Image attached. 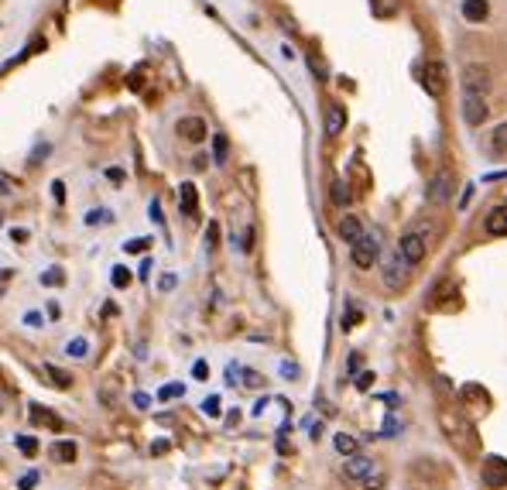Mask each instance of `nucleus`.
<instances>
[{
    "label": "nucleus",
    "mask_w": 507,
    "mask_h": 490,
    "mask_svg": "<svg viewBox=\"0 0 507 490\" xmlns=\"http://www.w3.org/2000/svg\"><path fill=\"white\" fill-rule=\"evenodd\" d=\"M349 258H353V264H357L360 271H371L377 264V258H380V237H377V233H364V237L353 244Z\"/></svg>",
    "instance_id": "f257e3e1"
},
{
    "label": "nucleus",
    "mask_w": 507,
    "mask_h": 490,
    "mask_svg": "<svg viewBox=\"0 0 507 490\" xmlns=\"http://www.w3.org/2000/svg\"><path fill=\"white\" fill-rule=\"evenodd\" d=\"M425 251H428V240H425V233L422 230H408V233H401V240H398V254L411 268H418L422 260H425Z\"/></svg>",
    "instance_id": "f03ea898"
},
{
    "label": "nucleus",
    "mask_w": 507,
    "mask_h": 490,
    "mask_svg": "<svg viewBox=\"0 0 507 490\" xmlns=\"http://www.w3.org/2000/svg\"><path fill=\"white\" fill-rule=\"evenodd\" d=\"M459 82H463V93H487L490 86H494V76H490V65H483V62H470L466 69H463V76H459Z\"/></svg>",
    "instance_id": "7ed1b4c3"
},
{
    "label": "nucleus",
    "mask_w": 507,
    "mask_h": 490,
    "mask_svg": "<svg viewBox=\"0 0 507 490\" xmlns=\"http://www.w3.org/2000/svg\"><path fill=\"white\" fill-rule=\"evenodd\" d=\"M446 82H449V73L442 62H425L422 65V89H425L432 100H439L446 93Z\"/></svg>",
    "instance_id": "20e7f679"
},
{
    "label": "nucleus",
    "mask_w": 507,
    "mask_h": 490,
    "mask_svg": "<svg viewBox=\"0 0 507 490\" xmlns=\"http://www.w3.org/2000/svg\"><path fill=\"white\" fill-rule=\"evenodd\" d=\"M487 117H490V106H487L480 93H463V120L470 127H480Z\"/></svg>",
    "instance_id": "39448f33"
},
{
    "label": "nucleus",
    "mask_w": 507,
    "mask_h": 490,
    "mask_svg": "<svg viewBox=\"0 0 507 490\" xmlns=\"http://www.w3.org/2000/svg\"><path fill=\"white\" fill-rule=\"evenodd\" d=\"M449 199H453V179H449L446 172H439V175L425 185V203H432V206H446Z\"/></svg>",
    "instance_id": "423d86ee"
},
{
    "label": "nucleus",
    "mask_w": 507,
    "mask_h": 490,
    "mask_svg": "<svg viewBox=\"0 0 507 490\" xmlns=\"http://www.w3.org/2000/svg\"><path fill=\"white\" fill-rule=\"evenodd\" d=\"M175 130H179V137H186V141H192V144H203V141L210 137L203 117H182V120L175 124Z\"/></svg>",
    "instance_id": "0eeeda50"
},
{
    "label": "nucleus",
    "mask_w": 507,
    "mask_h": 490,
    "mask_svg": "<svg viewBox=\"0 0 507 490\" xmlns=\"http://www.w3.org/2000/svg\"><path fill=\"white\" fill-rule=\"evenodd\" d=\"M483 484L487 487H507V460L490 456L487 466H483Z\"/></svg>",
    "instance_id": "6e6552de"
},
{
    "label": "nucleus",
    "mask_w": 507,
    "mask_h": 490,
    "mask_svg": "<svg viewBox=\"0 0 507 490\" xmlns=\"http://www.w3.org/2000/svg\"><path fill=\"white\" fill-rule=\"evenodd\" d=\"M49 456H52L55 463H76V456H79V446H76L72 439H55L52 449H49Z\"/></svg>",
    "instance_id": "1a4fd4ad"
},
{
    "label": "nucleus",
    "mask_w": 507,
    "mask_h": 490,
    "mask_svg": "<svg viewBox=\"0 0 507 490\" xmlns=\"http://www.w3.org/2000/svg\"><path fill=\"white\" fill-rule=\"evenodd\" d=\"M408 268H411V264H408V260H404V258H401V254H398V251H394L391 258L384 260V275H387V284L394 288V284H401V282H404V275H408Z\"/></svg>",
    "instance_id": "9d476101"
},
{
    "label": "nucleus",
    "mask_w": 507,
    "mask_h": 490,
    "mask_svg": "<svg viewBox=\"0 0 507 490\" xmlns=\"http://www.w3.org/2000/svg\"><path fill=\"white\" fill-rule=\"evenodd\" d=\"M377 466L367 460V456H349L347 460V466H343V473H347L349 480H367L371 473H374Z\"/></svg>",
    "instance_id": "9b49d317"
},
{
    "label": "nucleus",
    "mask_w": 507,
    "mask_h": 490,
    "mask_svg": "<svg viewBox=\"0 0 507 490\" xmlns=\"http://www.w3.org/2000/svg\"><path fill=\"white\" fill-rule=\"evenodd\" d=\"M487 233L490 237H507V206H494L487 213Z\"/></svg>",
    "instance_id": "f8f14e48"
},
{
    "label": "nucleus",
    "mask_w": 507,
    "mask_h": 490,
    "mask_svg": "<svg viewBox=\"0 0 507 490\" xmlns=\"http://www.w3.org/2000/svg\"><path fill=\"white\" fill-rule=\"evenodd\" d=\"M343 127H347V110H343L340 103L326 106V134H329V137H336Z\"/></svg>",
    "instance_id": "ddd939ff"
},
{
    "label": "nucleus",
    "mask_w": 507,
    "mask_h": 490,
    "mask_svg": "<svg viewBox=\"0 0 507 490\" xmlns=\"http://www.w3.org/2000/svg\"><path fill=\"white\" fill-rule=\"evenodd\" d=\"M487 14H490V4H487V0H463V18H466L470 25L487 21Z\"/></svg>",
    "instance_id": "4468645a"
},
{
    "label": "nucleus",
    "mask_w": 507,
    "mask_h": 490,
    "mask_svg": "<svg viewBox=\"0 0 507 490\" xmlns=\"http://www.w3.org/2000/svg\"><path fill=\"white\" fill-rule=\"evenodd\" d=\"M340 237H343L347 244H357V240L364 237V223H360L357 216H343V220H340Z\"/></svg>",
    "instance_id": "2eb2a0df"
},
{
    "label": "nucleus",
    "mask_w": 507,
    "mask_h": 490,
    "mask_svg": "<svg viewBox=\"0 0 507 490\" xmlns=\"http://www.w3.org/2000/svg\"><path fill=\"white\" fill-rule=\"evenodd\" d=\"M490 155L507 158V124H497L490 134Z\"/></svg>",
    "instance_id": "dca6fc26"
},
{
    "label": "nucleus",
    "mask_w": 507,
    "mask_h": 490,
    "mask_svg": "<svg viewBox=\"0 0 507 490\" xmlns=\"http://www.w3.org/2000/svg\"><path fill=\"white\" fill-rule=\"evenodd\" d=\"M333 446H336V453H340V456H357V446H360V442H357V439L349 436V432H336V436H333Z\"/></svg>",
    "instance_id": "f3484780"
},
{
    "label": "nucleus",
    "mask_w": 507,
    "mask_h": 490,
    "mask_svg": "<svg viewBox=\"0 0 507 490\" xmlns=\"http://www.w3.org/2000/svg\"><path fill=\"white\" fill-rule=\"evenodd\" d=\"M179 192H182V213H186V216H192V213H195V206H199V192H195V185H192V182H182V189H179Z\"/></svg>",
    "instance_id": "a211bd4d"
},
{
    "label": "nucleus",
    "mask_w": 507,
    "mask_h": 490,
    "mask_svg": "<svg viewBox=\"0 0 507 490\" xmlns=\"http://www.w3.org/2000/svg\"><path fill=\"white\" fill-rule=\"evenodd\" d=\"M31 418H34L38 425H49V429H58V425H62V418H58V415H49V408H41V405H31Z\"/></svg>",
    "instance_id": "6ab92c4d"
},
{
    "label": "nucleus",
    "mask_w": 507,
    "mask_h": 490,
    "mask_svg": "<svg viewBox=\"0 0 507 490\" xmlns=\"http://www.w3.org/2000/svg\"><path fill=\"white\" fill-rule=\"evenodd\" d=\"M65 353H69L72 360H86V357H89V343H86L82 336H76V339L65 343Z\"/></svg>",
    "instance_id": "aec40b11"
},
{
    "label": "nucleus",
    "mask_w": 507,
    "mask_h": 490,
    "mask_svg": "<svg viewBox=\"0 0 507 490\" xmlns=\"http://www.w3.org/2000/svg\"><path fill=\"white\" fill-rule=\"evenodd\" d=\"M213 158H216V165H226V158H230V141L223 134L213 137Z\"/></svg>",
    "instance_id": "412c9836"
},
{
    "label": "nucleus",
    "mask_w": 507,
    "mask_h": 490,
    "mask_svg": "<svg viewBox=\"0 0 507 490\" xmlns=\"http://www.w3.org/2000/svg\"><path fill=\"white\" fill-rule=\"evenodd\" d=\"M45 374L55 381V387H72V374H65V370H62V367H55V363H49V367H45Z\"/></svg>",
    "instance_id": "4be33fe9"
},
{
    "label": "nucleus",
    "mask_w": 507,
    "mask_h": 490,
    "mask_svg": "<svg viewBox=\"0 0 507 490\" xmlns=\"http://www.w3.org/2000/svg\"><path fill=\"white\" fill-rule=\"evenodd\" d=\"M14 446H18L25 456H34V453H38V439L34 436H14Z\"/></svg>",
    "instance_id": "5701e85b"
},
{
    "label": "nucleus",
    "mask_w": 507,
    "mask_h": 490,
    "mask_svg": "<svg viewBox=\"0 0 507 490\" xmlns=\"http://www.w3.org/2000/svg\"><path fill=\"white\" fill-rule=\"evenodd\" d=\"M148 247H151V240H148V237H134V240H127V244H124V251H127V254H144Z\"/></svg>",
    "instance_id": "b1692460"
},
{
    "label": "nucleus",
    "mask_w": 507,
    "mask_h": 490,
    "mask_svg": "<svg viewBox=\"0 0 507 490\" xmlns=\"http://www.w3.org/2000/svg\"><path fill=\"white\" fill-rule=\"evenodd\" d=\"M333 203H336V206H347L349 203V189L343 182H333Z\"/></svg>",
    "instance_id": "393cba45"
},
{
    "label": "nucleus",
    "mask_w": 507,
    "mask_h": 490,
    "mask_svg": "<svg viewBox=\"0 0 507 490\" xmlns=\"http://www.w3.org/2000/svg\"><path fill=\"white\" fill-rule=\"evenodd\" d=\"M182 394H186V384H168V387H161L158 391L161 401H172V398H182Z\"/></svg>",
    "instance_id": "a878e982"
},
{
    "label": "nucleus",
    "mask_w": 507,
    "mask_h": 490,
    "mask_svg": "<svg viewBox=\"0 0 507 490\" xmlns=\"http://www.w3.org/2000/svg\"><path fill=\"white\" fill-rule=\"evenodd\" d=\"M107 220H113V213H110V209H93V213L86 216V223H89V227H100V223H107Z\"/></svg>",
    "instance_id": "bb28decb"
},
{
    "label": "nucleus",
    "mask_w": 507,
    "mask_h": 490,
    "mask_svg": "<svg viewBox=\"0 0 507 490\" xmlns=\"http://www.w3.org/2000/svg\"><path fill=\"white\" fill-rule=\"evenodd\" d=\"M65 282V275H62V268H49L45 275H41V284H62Z\"/></svg>",
    "instance_id": "cd10ccee"
},
{
    "label": "nucleus",
    "mask_w": 507,
    "mask_h": 490,
    "mask_svg": "<svg viewBox=\"0 0 507 490\" xmlns=\"http://www.w3.org/2000/svg\"><path fill=\"white\" fill-rule=\"evenodd\" d=\"M360 484H364L367 490H380V487H384V473H380V470H374V473H371L367 480H360Z\"/></svg>",
    "instance_id": "c85d7f7f"
},
{
    "label": "nucleus",
    "mask_w": 507,
    "mask_h": 490,
    "mask_svg": "<svg viewBox=\"0 0 507 490\" xmlns=\"http://www.w3.org/2000/svg\"><path fill=\"white\" fill-rule=\"evenodd\" d=\"M34 487H38V470H31V473H25L18 480V490H34Z\"/></svg>",
    "instance_id": "c756f323"
},
{
    "label": "nucleus",
    "mask_w": 507,
    "mask_h": 490,
    "mask_svg": "<svg viewBox=\"0 0 507 490\" xmlns=\"http://www.w3.org/2000/svg\"><path fill=\"white\" fill-rule=\"evenodd\" d=\"M113 284H117V288H127V284H131V271H127V268H113Z\"/></svg>",
    "instance_id": "7c9ffc66"
},
{
    "label": "nucleus",
    "mask_w": 507,
    "mask_h": 490,
    "mask_svg": "<svg viewBox=\"0 0 507 490\" xmlns=\"http://www.w3.org/2000/svg\"><path fill=\"white\" fill-rule=\"evenodd\" d=\"M203 412L210 415V418H219V398H216V394H210V398L203 401Z\"/></svg>",
    "instance_id": "2f4dec72"
},
{
    "label": "nucleus",
    "mask_w": 507,
    "mask_h": 490,
    "mask_svg": "<svg viewBox=\"0 0 507 490\" xmlns=\"http://www.w3.org/2000/svg\"><path fill=\"white\" fill-rule=\"evenodd\" d=\"M192 377H195V381H206V377H210V363L195 360V363H192Z\"/></svg>",
    "instance_id": "473e14b6"
},
{
    "label": "nucleus",
    "mask_w": 507,
    "mask_h": 490,
    "mask_svg": "<svg viewBox=\"0 0 507 490\" xmlns=\"http://www.w3.org/2000/svg\"><path fill=\"white\" fill-rule=\"evenodd\" d=\"M357 322H360V309H353V306H349L347 319H343V329H349V326H357Z\"/></svg>",
    "instance_id": "72a5a7b5"
},
{
    "label": "nucleus",
    "mask_w": 507,
    "mask_h": 490,
    "mask_svg": "<svg viewBox=\"0 0 507 490\" xmlns=\"http://www.w3.org/2000/svg\"><path fill=\"white\" fill-rule=\"evenodd\" d=\"M52 196H55V203H65V185L62 182H52Z\"/></svg>",
    "instance_id": "f704fd0d"
},
{
    "label": "nucleus",
    "mask_w": 507,
    "mask_h": 490,
    "mask_svg": "<svg viewBox=\"0 0 507 490\" xmlns=\"http://www.w3.org/2000/svg\"><path fill=\"white\" fill-rule=\"evenodd\" d=\"M25 326L38 329V326H41V315H38V312H25Z\"/></svg>",
    "instance_id": "c9c22d12"
},
{
    "label": "nucleus",
    "mask_w": 507,
    "mask_h": 490,
    "mask_svg": "<svg viewBox=\"0 0 507 490\" xmlns=\"http://www.w3.org/2000/svg\"><path fill=\"white\" fill-rule=\"evenodd\" d=\"M371 384H374V374H360V377H357V387H360V391H371Z\"/></svg>",
    "instance_id": "e433bc0d"
},
{
    "label": "nucleus",
    "mask_w": 507,
    "mask_h": 490,
    "mask_svg": "<svg viewBox=\"0 0 507 490\" xmlns=\"http://www.w3.org/2000/svg\"><path fill=\"white\" fill-rule=\"evenodd\" d=\"M45 312H49V319H62V306H58V302H49Z\"/></svg>",
    "instance_id": "4c0bfd02"
},
{
    "label": "nucleus",
    "mask_w": 507,
    "mask_h": 490,
    "mask_svg": "<svg viewBox=\"0 0 507 490\" xmlns=\"http://www.w3.org/2000/svg\"><path fill=\"white\" fill-rule=\"evenodd\" d=\"M134 405H137V408H148V405H151V398H148V394H141V391H137V394H134Z\"/></svg>",
    "instance_id": "58836bf2"
},
{
    "label": "nucleus",
    "mask_w": 507,
    "mask_h": 490,
    "mask_svg": "<svg viewBox=\"0 0 507 490\" xmlns=\"http://www.w3.org/2000/svg\"><path fill=\"white\" fill-rule=\"evenodd\" d=\"M158 288H161V291H172V288H175V275H168V278H161V282H158Z\"/></svg>",
    "instance_id": "ea45409f"
},
{
    "label": "nucleus",
    "mask_w": 507,
    "mask_h": 490,
    "mask_svg": "<svg viewBox=\"0 0 507 490\" xmlns=\"http://www.w3.org/2000/svg\"><path fill=\"white\" fill-rule=\"evenodd\" d=\"M281 374H288V377H298V367H295V363H281Z\"/></svg>",
    "instance_id": "a19ab883"
},
{
    "label": "nucleus",
    "mask_w": 507,
    "mask_h": 490,
    "mask_svg": "<svg viewBox=\"0 0 507 490\" xmlns=\"http://www.w3.org/2000/svg\"><path fill=\"white\" fill-rule=\"evenodd\" d=\"M151 220H155V223H165V220H161V206H158V203H151Z\"/></svg>",
    "instance_id": "79ce46f5"
},
{
    "label": "nucleus",
    "mask_w": 507,
    "mask_h": 490,
    "mask_svg": "<svg viewBox=\"0 0 507 490\" xmlns=\"http://www.w3.org/2000/svg\"><path fill=\"white\" fill-rule=\"evenodd\" d=\"M11 237H14V240L21 244V240H27V230H11Z\"/></svg>",
    "instance_id": "37998d69"
},
{
    "label": "nucleus",
    "mask_w": 507,
    "mask_h": 490,
    "mask_svg": "<svg viewBox=\"0 0 507 490\" xmlns=\"http://www.w3.org/2000/svg\"><path fill=\"white\" fill-rule=\"evenodd\" d=\"M7 189H14V182H11V179H4V175H0V192H7Z\"/></svg>",
    "instance_id": "c03bdc74"
},
{
    "label": "nucleus",
    "mask_w": 507,
    "mask_h": 490,
    "mask_svg": "<svg viewBox=\"0 0 507 490\" xmlns=\"http://www.w3.org/2000/svg\"><path fill=\"white\" fill-rule=\"evenodd\" d=\"M216 237H219V230H216V223H213V227H210V237H206V240H210V247L216 244Z\"/></svg>",
    "instance_id": "a18cd8bd"
}]
</instances>
